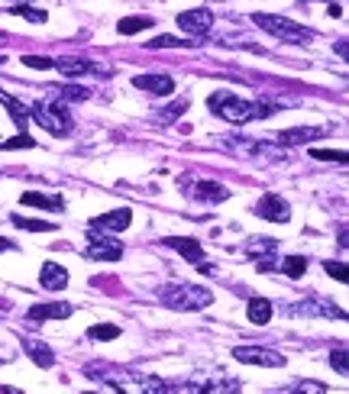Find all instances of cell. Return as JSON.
<instances>
[{
    "mask_svg": "<svg viewBox=\"0 0 349 394\" xmlns=\"http://www.w3.org/2000/svg\"><path fill=\"white\" fill-rule=\"evenodd\" d=\"M207 107L214 110L220 120H226V123H249V120H259V117H268L275 107H262V104L256 101H242V97H236V94L230 91H217L207 97Z\"/></svg>",
    "mask_w": 349,
    "mask_h": 394,
    "instance_id": "cell-1",
    "label": "cell"
},
{
    "mask_svg": "<svg viewBox=\"0 0 349 394\" xmlns=\"http://www.w3.org/2000/svg\"><path fill=\"white\" fill-rule=\"evenodd\" d=\"M252 23H256L259 29H266L268 36H275V39L288 42V45H308V42L317 39L314 29L301 26L298 20L278 17V13H252Z\"/></svg>",
    "mask_w": 349,
    "mask_h": 394,
    "instance_id": "cell-2",
    "label": "cell"
},
{
    "mask_svg": "<svg viewBox=\"0 0 349 394\" xmlns=\"http://www.w3.org/2000/svg\"><path fill=\"white\" fill-rule=\"evenodd\" d=\"M158 301L165 304V307H172V311H204V307L214 304V291L182 281V285L162 288V291H158Z\"/></svg>",
    "mask_w": 349,
    "mask_h": 394,
    "instance_id": "cell-3",
    "label": "cell"
},
{
    "mask_svg": "<svg viewBox=\"0 0 349 394\" xmlns=\"http://www.w3.org/2000/svg\"><path fill=\"white\" fill-rule=\"evenodd\" d=\"M29 120H36L49 136H68L71 133V117H68V110L62 107L55 97L33 104V107H29Z\"/></svg>",
    "mask_w": 349,
    "mask_h": 394,
    "instance_id": "cell-4",
    "label": "cell"
},
{
    "mask_svg": "<svg viewBox=\"0 0 349 394\" xmlns=\"http://www.w3.org/2000/svg\"><path fill=\"white\" fill-rule=\"evenodd\" d=\"M233 359L242 362V365H262V369H282L285 365V356L272 353V349H262V346H236Z\"/></svg>",
    "mask_w": 349,
    "mask_h": 394,
    "instance_id": "cell-5",
    "label": "cell"
},
{
    "mask_svg": "<svg viewBox=\"0 0 349 394\" xmlns=\"http://www.w3.org/2000/svg\"><path fill=\"white\" fill-rule=\"evenodd\" d=\"M174 23H178V29H182V33H188L194 39V36L210 33L214 17H210V10L198 7V10H184V13H178V17H174Z\"/></svg>",
    "mask_w": 349,
    "mask_h": 394,
    "instance_id": "cell-6",
    "label": "cell"
},
{
    "mask_svg": "<svg viewBox=\"0 0 349 394\" xmlns=\"http://www.w3.org/2000/svg\"><path fill=\"white\" fill-rule=\"evenodd\" d=\"M130 223H133V210L116 207V210H110V213H104V217H94L91 230L94 233H100V236H107V233H123Z\"/></svg>",
    "mask_w": 349,
    "mask_h": 394,
    "instance_id": "cell-7",
    "label": "cell"
},
{
    "mask_svg": "<svg viewBox=\"0 0 349 394\" xmlns=\"http://www.w3.org/2000/svg\"><path fill=\"white\" fill-rule=\"evenodd\" d=\"M252 213H259L262 220H272V223H288L291 220V207L285 197H278V194H266L262 201L252 204Z\"/></svg>",
    "mask_w": 349,
    "mask_h": 394,
    "instance_id": "cell-8",
    "label": "cell"
},
{
    "mask_svg": "<svg viewBox=\"0 0 349 394\" xmlns=\"http://www.w3.org/2000/svg\"><path fill=\"white\" fill-rule=\"evenodd\" d=\"M327 133H330L327 126H294V129H282V133H278V146L294 149V146H308V143H314V139H324Z\"/></svg>",
    "mask_w": 349,
    "mask_h": 394,
    "instance_id": "cell-9",
    "label": "cell"
},
{
    "mask_svg": "<svg viewBox=\"0 0 349 394\" xmlns=\"http://www.w3.org/2000/svg\"><path fill=\"white\" fill-rule=\"evenodd\" d=\"M123 246L114 243V239H104L100 233H94L91 230V243H88V249H84V255L88 259H104V262H120L123 259Z\"/></svg>",
    "mask_w": 349,
    "mask_h": 394,
    "instance_id": "cell-10",
    "label": "cell"
},
{
    "mask_svg": "<svg viewBox=\"0 0 349 394\" xmlns=\"http://www.w3.org/2000/svg\"><path fill=\"white\" fill-rule=\"evenodd\" d=\"M246 252H249V259L256 262L259 272H272L278 243H275V239H249V243H246Z\"/></svg>",
    "mask_w": 349,
    "mask_h": 394,
    "instance_id": "cell-11",
    "label": "cell"
},
{
    "mask_svg": "<svg viewBox=\"0 0 349 394\" xmlns=\"http://www.w3.org/2000/svg\"><path fill=\"white\" fill-rule=\"evenodd\" d=\"M162 243H165L168 249H174V252H178L182 259H188V262H191L194 269H198L200 262H204V249H200V243H198V239H191V236H165Z\"/></svg>",
    "mask_w": 349,
    "mask_h": 394,
    "instance_id": "cell-12",
    "label": "cell"
},
{
    "mask_svg": "<svg viewBox=\"0 0 349 394\" xmlns=\"http://www.w3.org/2000/svg\"><path fill=\"white\" fill-rule=\"evenodd\" d=\"M75 314V307L65 301H52V304H33L29 311H26V317L29 320H68Z\"/></svg>",
    "mask_w": 349,
    "mask_h": 394,
    "instance_id": "cell-13",
    "label": "cell"
},
{
    "mask_svg": "<svg viewBox=\"0 0 349 394\" xmlns=\"http://www.w3.org/2000/svg\"><path fill=\"white\" fill-rule=\"evenodd\" d=\"M133 84L139 87V91L156 94V97H168V94L174 91V81L168 75H136Z\"/></svg>",
    "mask_w": 349,
    "mask_h": 394,
    "instance_id": "cell-14",
    "label": "cell"
},
{
    "mask_svg": "<svg viewBox=\"0 0 349 394\" xmlns=\"http://www.w3.org/2000/svg\"><path fill=\"white\" fill-rule=\"evenodd\" d=\"M23 207H36V210H52V213H62L65 210V201H62V194H36V191H26L20 197Z\"/></svg>",
    "mask_w": 349,
    "mask_h": 394,
    "instance_id": "cell-15",
    "label": "cell"
},
{
    "mask_svg": "<svg viewBox=\"0 0 349 394\" xmlns=\"http://www.w3.org/2000/svg\"><path fill=\"white\" fill-rule=\"evenodd\" d=\"M39 285L46 291H65L68 288V272L58 265V262H46L39 272Z\"/></svg>",
    "mask_w": 349,
    "mask_h": 394,
    "instance_id": "cell-16",
    "label": "cell"
},
{
    "mask_svg": "<svg viewBox=\"0 0 349 394\" xmlns=\"http://www.w3.org/2000/svg\"><path fill=\"white\" fill-rule=\"evenodd\" d=\"M0 104L10 110V120H13V126H17V133H26V129H29V107L20 104L17 97H10L7 91H0Z\"/></svg>",
    "mask_w": 349,
    "mask_h": 394,
    "instance_id": "cell-17",
    "label": "cell"
},
{
    "mask_svg": "<svg viewBox=\"0 0 349 394\" xmlns=\"http://www.w3.org/2000/svg\"><path fill=\"white\" fill-rule=\"evenodd\" d=\"M194 197L200 204H224V201H230V188L220 185V181H200L194 188Z\"/></svg>",
    "mask_w": 349,
    "mask_h": 394,
    "instance_id": "cell-18",
    "label": "cell"
},
{
    "mask_svg": "<svg viewBox=\"0 0 349 394\" xmlns=\"http://www.w3.org/2000/svg\"><path fill=\"white\" fill-rule=\"evenodd\" d=\"M23 353H29V359H33L39 369H52V365H55V353H52L46 343H36V339H23Z\"/></svg>",
    "mask_w": 349,
    "mask_h": 394,
    "instance_id": "cell-19",
    "label": "cell"
},
{
    "mask_svg": "<svg viewBox=\"0 0 349 394\" xmlns=\"http://www.w3.org/2000/svg\"><path fill=\"white\" fill-rule=\"evenodd\" d=\"M65 78H81V75H91V71H97V65H91V62H81V59H55V65ZM100 75V71H97Z\"/></svg>",
    "mask_w": 349,
    "mask_h": 394,
    "instance_id": "cell-20",
    "label": "cell"
},
{
    "mask_svg": "<svg viewBox=\"0 0 349 394\" xmlns=\"http://www.w3.org/2000/svg\"><path fill=\"white\" fill-rule=\"evenodd\" d=\"M246 317H249L256 327H266L268 320H272V301H266V297H252L249 307H246Z\"/></svg>",
    "mask_w": 349,
    "mask_h": 394,
    "instance_id": "cell-21",
    "label": "cell"
},
{
    "mask_svg": "<svg viewBox=\"0 0 349 394\" xmlns=\"http://www.w3.org/2000/svg\"><path fill=\"white\" fill-rule=\"evenodd\" d=\"M49 94L52 97H62V101H68V104H81V101H88L91 94H88V87H81V84H62V87H49Z\"/></svg>",
    "mask_w": 349,
    "mask_h": 394,
    "instance_id": "cell-22",
    "label": "cell"
},
{
    "mask_svg": "<svg viewBox=\"0 0 349 394\" xmlns=\"http://www.w3.org/2000/svg\"><path fill=\"white\" fill-rule=\"evenodd\" d=\"M156 26V20L152 17H126L116 23V33H123V36H136V33H146V29H152Z\"/></svg>",
    "mask_w": 349,
    "mask_h": 394,
    "instance_id": "cell-23",
    "label": "cell"
},
{
    "mask_svg": "<svg viewBox=\"0 0 349 394\" xmlns=\"http://www.w3.org/2000/svg\"><path fill=\"white\" fill-rule=\"evenodd\" d=\"M282 272L288 278H301L308 272V255H285L282 259Z\"/></svg>",
    "mask_w": 349,
    "mask_h": 394,
    "instance_id": "cell-24",
    "label": "cell"
},
{
    "mask_svg": "<svg viewBox=\"0 0 349 394\" xmlns=\"http://www.w3.org/2000/svg\"><path fill=\"white\" fill-rule=\"evenodd\" d=\"M13 223H17L20 230H29V233H52V223H46V220H26L20 217V213H13Z\"/></svg>",
    "mask_w": 349,
    "mask_h": 394,
    "instance_id": "cell-25",
    "label": "cell"
},
{
    "mask_svg": "<svg viewBox=\"0 0 349 394\" xmlns=\"http://www.w3.org/2000/svg\"><path fill=\"white\" fill-rule=\"evenodd\" d=\"M13 17H23V20H33V23H46L49 20V13H42V10H33V7H26V3H17V7L10 10Z\"/></svg>",
    "mask_w": 349,
    "mask_h": 394,
    "instance_id": "cell-26",
    "label": "cell"
},
{
    "mask_svg": "<svg viewBox=\"0 0 349 394\" xmlns=\"http://www.w3.org/2000/svg\"><path fill=\"white\" fill-rule=\"evenodd\" d=\"M88 336H91V339H116V336H120V327H116V323H97V327L88 330Z\"/></svg>",
    "mask_w": 349,
    "mask_h": 394,
    "instance_id": "cell-27",
    "label": "cell"
},
{
    "mask_svg": "<svg viewBox=\"0 0 349 394\" xmlns=\"http://www.w3.org/2000/svg\"><path fill=\"white\" fill-rule=\"evenodd\" d=\"M174 45H184V49H188V45H194L191 39H174V36H156V39L149 42V49H174Z\"/></svg>",
    "mask_w": 349,
    "mask_h": 394,
    "instance_id": "cell-28",
    "label": "cell"
},
{
    "mask_svg": "<svg viewBox=\"0 0 349 394\" xmlns=\"http://www.w3.org/2000/svg\"><path fill=\"white\" fill-rule=\"evenodd\" d=\"M0 149H36V143H33V136L29 133H17L13 139L0 143Z\"/></svg>",
    "mask_w": 349,
    "mask_h": 394,
    "instance_id": "cell-29",
    "label": "cell"
},
{
    "mask_svg": "<svg viewBox=\"0 0 349 394\" xmlns=\"http://www.w3.org/2000/svg\"><path fill=\"white\" fill-rule=\"evenodd\" d=\"M330 365H333V369H336V372H340V375H349V365H346V349H343V346H340V349H333V353H330Z\"/></svg>",
    "mask_w": 349,
    "mask_h": 394,
    "instance_id": "cell-30",
    "label": "cell"
},
{
    "mask_svg": "<svg viewBox=\"0 0 349 394\" xmlns=\"http://www.w3.org/2000/svg\"><path fill=\"white\" fill-rule=\"evenodd\" d=\"M23 65L26 68H46V71H49V68L55 65V59H46V55H23Z\"/></svg>",
    "mask_w": 349,
    "mask_h": 394,
    "instance_id": "cell-31",
    "label": "cell"
},
{
    "mask_svg": "<svg viewBox=\"0 0 349 394\" xmlns=\"http://www.w3.org/2000/svg\"><path fill=\"white\" fill-rule=\"evenodd\" d=\"M324 269H327V275L336 278V281H346V278H349V272H346V265H343V262H327Z\"/></svg>",
    "mask_w": 349,
    "mask_h": 394,
    "instance_id": "cell-32",
    "label": "cell"
},
{
    "mask_svg": "<svg viewBox=\"0 0 349 394\" xmlns=\"http://www.w3.org/2000/svg\"><path fill=\"white\" fill-rule=\"evenodd\" d=\"M314 159H324V162H346V152H327V149H310Z\"/></svg>",
    "mask_w": 349,
    "mask_h": 394,
    "instance_id": "cell-33",
    "label": "cell"
},
{
    "mask_svg": "<svg viewBox=\"0 0 349 394\" xmlns=\"http://www.w3.org/2000/svg\"><path fill=\"white\" fill-rule=\"evenodd\" d=\"M184 110H188V101H178L165 110V117H178V113H184Z\"/></svg>",
    "mask_w": 349,
    "mask_h": 394,
    "instance_id": "cell-34",
    "label": "cell"
},
{
    "mask_svg": "<svg viewBox=\"0 0 349 394\" xmlns=\"http://www.w3.org/2000/svg\"><path fill=\"white\" fill-rule=\"evenodd\" d=\"M13 249H17V246L10 243V239H4V236H0V252H13Z\"/></svg>",
    "mask_w": 349,
    "mask_h": 394,
    "instance_id": "cell-35",
    "label": "cell"
},
{
    "mask_svg": "<svg viewBox=\"0 0 349 394\" xmlns=\"http://www.w3.org/2000/svg\"><path fill=\"white\" fill-rule=\"evenodd\" d=\"M340 13H343V7H340V3H333V0H330V17H340Z\"/></svg>",
    "mask_w": 349,
    "mask_h": 394,
    "instance_id": "cell-36",
    "label": "cell"
},
{
    "mask_svg": "<svg viewBox=\"0 0 349 394\" xmlns=\"http://www.w3.org/2000/svg\"><path fill=\"white\" fill-rule=\"evenodd\" d=\"M0 362H10V356H7V353H0Z\"/></svg>",
    "mask_w": 349,
    "mask_h": 394,
    "instance_id": "cell-37",
    "label": "cell"
}]
</instances>
